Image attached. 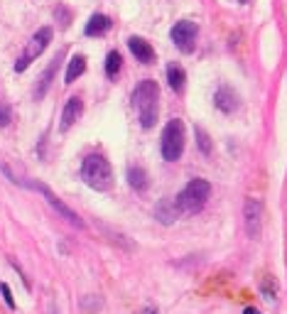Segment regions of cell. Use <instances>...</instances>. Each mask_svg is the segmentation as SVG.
Wrapping results in <instances>:
<instances>
[{
	"instance_id": "9c48e42d",
	"label": "cell",
	"mask_w": 287,
	"mask_h": 314,
	"mask_svg": "<svg viewBox=\"0 0 287 314\" xmlns=\"http://www.w3.org/2000/svg\"><path fill=\"white\" fill-rule=\"evenodd\" d=\"M81 113H83V101L79 98V96H71L67 103H64V110H62V123H59V130L67 133L69 128L81 118Z\"/></svg>"
},
{
	"instance_id": "d6986e66",
	"label": "cell",
	"mask_w": 287,
	"mask_h": 314,
	"mask_svg": "<svg viewBox=\"0 0 287 314\" xmlns=\"http://www.w3.org/2000/svg\"><path fill=\"white\" fill-rule=\"evenodd\" d=\"M194 133H196V145H199V150H202V155H209L211 152V137L204 133V128H194Z\"/></svg>"
},
{
	"instance_id": "277c9868",
	"label": "cell",
	"mask_w": 287,
	"mask_h": 314,
	"mask_svg": "<svg viewBox=\"0 0 287 314\" xmlns=\"http://www.w3.org/2000/svg\"><path fill=\"white\" fill-rule=\"evenodd\" d=\"M184 152V121L172 118L162 130V157L167 162H177Z\"/></svg>"
},
{
	"instance_id": "7402d4cb",
	"label": "cell",
	"mask_w": 287,
	"mask_h": 314,
	"mask_svg": "<svg viewBox=\"0 0 287 314\" xmlns=\"http://www.w3.org/2000/svg\"><path fill=\"white\" fill-rule=\"evenodd\" d=\"M0 295H3V300H5V304H8V307H10V309H15V300H13V292H10V287L5 285V282H3V285H0Z\"/></svg>"
},
{
	"instance_id": "cb8c5ba5",
	"label": "cell",
	"mask_w": 287,
	"mask_h": 314,
	"mask_svg": "<svg viewBox=\"0 0 287 314\" xmlns=\"http://www.w3.org/2000/svg\"><path fill=\"white\" fill-rule=\"evenodd\" d=\"M142 314H160V309H157V307H145V309H142Z\"/></svg>"
},
{
	"instance_id": "7c38bea8",
	"label": "cell",
	"mask_w": 287,
	"mask_h": 314,
	"mask_svg": "<svg viewBox=\"0 0 287 314\" xmlns=\"http://www.w3.org/2000/svg\"><path fill=\"white\" fill-rule=\"evenodd\" d=\"M214 101H216V108L223 110V113H233L238 108V94L233 91L231 86H221L216 91V96H214Z\"/></svg>"
},
{
	"instance_id": "d4e9b609",
	"label": "cell",
	"mask_w": 287,
	"mask_h": 314,
	"mask_svg": "<svg viewBox=\"0 0 287 314\" xmlns=\"http://www.w3.org/2000/svg\"><path fill=\"white\" fill-rule=\"evenodd\" d=\"M243 314H260V312H258V309H253V307H248V309H246Z\"/></svg>"
},
{
	"instance_id": "3957f363",
	"label": "cell",
	"mask_w": 287,
	"mask_h": 314,
	"mask_svg": "<svg viewBox=\"0 0 287 314\" xmlns=\"http://www.w3.org/2000/svg\"><path fill=\"white\" fill-rule=\"evenodd\" d=\"M209 194H211V184H209L206 179H202V177L189 179L187 187L177 194L175 204H177V209L182 214H199V211L204 209Z\"/></svg>"
},
{
	"instance_id": "5bb4252c",
	"label": "cell",
	"mask_w": 287,
	"mask_h": 314,
	"mask_svg": "<svg viewBox=\"0 0 287 314\" xmlns=\"http://www.w3.org/2000/svg\"><path fill=\"white\" fill-rule=\"evenodd\" d=\"M177 214H179L177 204L169 202V199H162L160 204L155 206V219L160 221V223H164V226H172L177 221Z\"/></svg>"
},
{
	"instance_id": "52a82bcc",
	"label": "cell",
	"mask_w": 287,
	"mask_h": 314,
	"mask_svg": "<svg viewBox=\"0 0 287 314\" xmlns=\"http://www.w3.org/2000/svg\"><path fill=\"white\" fill-rule=\"evenodd\" d=\"M30 187L40 191L42 196H44V199L49 202V206H54L56 211H59V214H62V216H64V219H67L69 223H74L76 229H81V226H83V221L79 219V216H76V214H74V211H71V209H69V206L64 204V202H62L59 196H56L54 191H52L49 187H47V184H42V182H30Z\"/></svg>"
},
{
	"instance_id": "ffe728a7",
	"label": "cell",
	"mask_w": 287,
	"mask_h": 314,
	"mask_svg": "<svg viewBox=\"0 0 287 314\" xmlns=\"http://www.w3.org/2000/svg\"><path fill=\"white\" fill-rule=\"evenodd\" d=\"M54 13H56V17H59V25H62V27H67L69 22H71V13H69L64 5H56Z\"/></svg>"
},
{
	"instance_id": "44dd1931",
	"label": "cell",
	"mask_w": 287,
	"mask_h": 314,
	"mask_svg": "<svg viewBox=\"0 0 287 314\" xmlns=\"http://www.w3.org/2000/svg\"><path fill=\"white\" fill-rule=\"evenodd\" d=\"M10 118H13L10 106H8V103H0V128H5V125L10 123Z\"/></svg>"
},
{
	"instance_id": "9a60e30c",
	"label": "cell",
	"mask_w": 287,
	"mask_h": 314,
	"mask_svg": "<svg viewBox=\"0 0 287 314\" xmlns=\"http://www.w3.org/2000/svg\"><path fill=\"white\" fill-rule=\"evenodd\" d=\"M125 177H128V184H130L135 191H145V189H148V184H150L148 172H145L140 164H130V167H128V172H125Z\"/></svg>"
},
{
	"instance_id": "603a6c76",
	"label": "cell",
	"mask_w": 287,
	"mask_h": 314,
	"mask_svg": "<svg viewBox=\"0 0 287 314\" xmlns=\"http://www.w3.org/2000/svg\"><path fill=\"white\" fill-rule=\"evenodd\" d=\"M260 290H263V295H268L270 300H275V282H273V280L263 282V287H260Z\"/></svg>"
},
{
	"instance_id": "2e32d148",
	"label": "cell",
	"mask_w": 287,
	"mask_h": 314,
	"mask_svg": "<svg viewBox=\"0 0 287 314\" xmlns=\"http://www.w3.org/2000/svg\"><path fill=\"white\" fill-rule=\"evenodd\" d=\"M184 81H187L184 69L179 67V64H169V67H167V83H169V89H172L175 94H182V91H184Z\"/></svg>"
},
{
	"instance_id": "4fadbf2b",
	"label": "cell",
	"mask_w": 287,
	"mask_h": 314,
	"mask_svg": "<svg viewBox=\"0 0 287 314\" xmlns=\"http://www.w3.org/2000/svg\"><path fill=\"white\" fill-rule=\"evenodd\" d=\"M110 25H113V22H110L108 15L96 13V15L89 17V22H86V30H83V32H86L89 37H101V35H106V32L110 30Z\"/></svg>"
},
{
	"instance_id": "e0dca14e",
	"label": "cell",
	"mask_w": 287,
	"mask_h": 314,
	"mask_svg": "<svg viewBox=\"0 0 287 314\" xmlns=\"http://www.w3.org/2000/svg\"><path fill=\"white\" fill-rule=\"evenodd\" d=\"M83 71H86V56H83V54H74L71 59H69L67 74H64V83L76 81V79L81 76Z\"/></svg>"
},
{
	"instance_id": "8fae6325",
	"label": "cell",
	"mask_w": 287,
	"mask_h": 314,
	"mask_svg": "<svg viewBox=\"0 0 287 314\" xmlns=\"http://www.w3.org/2000/svg\"><path fill=\"white\" fill-rule=\"evenodd\" d=\"M62 56H64V54L59 52V54L52 59V64L44 69V71H42V76L37 79V86H35V98H37V101H42V98H44V94H47V89H49V83H52V79H54L56 69H59V62H62Z\"/></svg>"
},
{
	"instance_id": "ac0fdd59",
	"label": "cell",
	"mask_w": 287,
	"mask_h": 314,
	"mask_svg": "<svg viewBox=\"0 0 287 314\" xmlns=\"http://www.w3.org/2000/svg\"><path fill=\"white\" fill-rule=\"evenodd\" d=\"M121 64H123L121 54H118V52H108V56H106V76L113 79V76L121 71Z\"/></svg>"
},
{
	"instance_id": "6da1fadb",
	"label": "cell",
	"mask_w": 287,
	"mask_h": 314,
	"mask_svg": "<svg viewBox=\"0 0 287 314\" xmlns=\"http://www.w3.org/2000/svg\"><path fill=\"white\" fill-rule=\"evenodd\" d=\"M130 103H133V108L137 110L142 128H152V125L157 123V113H160V89H157L155 81L145 79V81L137 83Z\"/></svg>"
},
{
	"instance_id": "8992f818",
	"label": "cell",
	"mask_w": 287,
	"mask_h": 314,
	"mask_svg": "<svg viewBox=\"0 0 287 314\" xmlns=\"http://www.w3.org/2000/svg\"><path fill=\"white\" fill-rule=\"evenodd\" d=\"M169 37H172V42H175V47L179 52L191 54L194 47H196V37H199V25L191 22V20H179L177 25L172 27Z\"/></svg>"
},
{
	"instance_id": "30bf717a",
	"label": "cell",
	"mask_w": 287,
	"mask_h": 314,
	"mask_svg": "<svg viewBox=\"0 0 287 314\" xmlns=\"http://www.w3.org/2000/svg\"><path fill=\"white\" fill-rule=\"evenodd\" d=\"M128 47H130V52H133V56H135L140 64H152L155 62V49L150 47V42H145L142 37H137V35H133V37H128Z\"/></svg>"
},
{
	"instance_id": "ba28073f",
	"label": "cell",
	"mask_w": 287,
	"mask_h": 314,
	"mask_svg": "<svg viewBox=\"0 0 287 314\" xmlns=\"http://www.w3.org/2000/svg\"><path fill=\"white\" fill-rule=\"evenodd\" d=\"M243 214H246L248 238L258 241L260 231H263V202H260V199H248L246 206H243Z\"/></svg>"
},
{
	"instance_id": "7a4b0ae2",
	"label": "cell",
	"mask_w": 287,
	"mask_h": 314,
	"mask_svg": "<svg viewBox=\"0 0 287 314\" xmlns=\"http://www.w3.org/2000/svg\"><path fill=\"white\" fill-rule=\"evenodd\" d=\"M81 177L94 191L113 189V167L101 152H91V155L83 157Z\"/></svg>"
},
{
	"instance_id": "5b68a950",
	"label": "cell",
	"mask_w": 287,
	"mask_h": 314,
	"mask_svg": "<svg viewBox=\"0 0 287 314\" xmlns=\"http://www.w3.org/2000/svg\"><path fill=\"white\" fill-rule=\"evenodd\" d=\"M52 37H54V30L52 27H40L35 35H32V40H30L27 49H25V54L17 59V64H15V71H25V69L30 67V62L32 59H37V56L49 47V42H52Z\"/></svg>"
}]
</instances>
